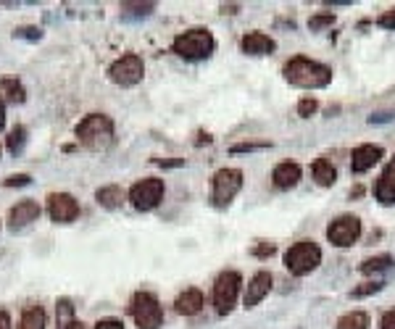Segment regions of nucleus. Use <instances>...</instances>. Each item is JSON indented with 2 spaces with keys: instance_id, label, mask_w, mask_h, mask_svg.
Segmentation results:
<instances>
[{
  "instance_id": "c85d7f7f",
  "label": "nucleus",
  "mask_w": 395,
  "mask_h": 329,
  "mask_svg": "<svg viewBox=\"0 0 395 329\" xmlns=\"http://www.w3.org/2000/svg\"><path fill=\"white\" fill-rule=\"evenodd\" d=\"M13 37L16 40H40L43 37V29H37V27H18V29H13Z\"/></svg>"
},
{
  "instance_id": "f8f14e48",
  "label": "nucleus",
  "mask_w": 395,
  "mask_h": 329,
  "mask_svg": "<svg viewBox=\"0 0 395 329\" xmlns=\"http://www.w3.org/2000/svg\"><path fill=\"white\" fill-rule=\"evenodd\" d=\"M40 214H43V208H40L37 200H29V198L27 200H18L16 205H11V211H9V230L11 232L24 230V227H29L32 222H37Z\"/></svg>"
},
{
  "instance_id": "ddd939ff",
  "label": "nucleus",
  "mask_w": 395,
  "mask_h": 329,
  "mask_svg": "<svg viewBox=\"0 0 395 329\" xmlns=\"http://www.w3.org/2000/svg\"><path fill=\"white\" fill-rule=\"evenodd\" d=\"M382 158V148L379 145H359L353 156H350V171L353 174H364V171L374 169V163Z\"/></svg>"
},
{
  "instance_id": "f3484780",
  "label": "nucleus",
  "mask_w": 395,
  "mask_h": 329,
  "mask_svg": "<svg viewBox=\"0 0 395 329\" xmlns=\"http://www.w3.org/2000/svg\"><path fill=\"white\" fill-rule=\"evenodd\" d=\"M240 48H243V53L248 55H266L271 53L277 45L271 40L269 35H264V32H248V35L240 40Z\"/></svg>"
},
{
  "instance_id": "39448f33",
  "label": "nucleus",
  "mask_w": 395,
  "mask_h": 329,
  "mask_svg": "<svg viewBox=\"0 0 395 329\" xmlns=\"http://www.w3.org/2000/svg\"><path fill=\"white\" fill-rule=\"evenodd\" d=\"M129 311H132V319L140 329H158L163 324V306L158 303V298L153 293H140L132 298V306H129Z\"/></svg>"
},
{
  "instance_id": "ea45409f",
  "label": "nucleus",
  "mask_w": 395,
  "mask_h": 329,
  "mask_svg": "<svg viewBox=\"0 0 395 329\" xmlns=\"http://www.w3.org/2000/svg\"><path fill=\"white\" fill-rule=\"evenodd\" d=\"M6 126V103H3V98H0V129Z\"/></svg>"
},
{
  "instance_id": "7ed1b4c3",
  "label": "nucleus",
  "mask_w": 395,
  "mask_h": 329,
  "mask_svg": "<svg viewBox=\"0 0 395 329\" xmlns=\"http://www.w3.org/2000/svg\"><path fill=\"white\" fill-rule=\"evenodd\" d=\"M214 48H216L214 35L208 29H200V27L182 32L171 43V50L180 55V58H185V61H203V58H208V55L214 53Z\"/></svg>"
},
{
  "instance_id": "2eb2a0df",
  "label": "nucleus",
  "mask_w": 395,
  "mask_h": 329,
  "mask_svg": "<svg viewBox=\"0 0 395 329\" xmlns=\"http://www.w3.org/2000/svg\"><path fill=\"white\" fill-rule=\"evenodd\" d=\"M374 198H377L382 205L395 203V158L387 163L385 171H382V177L377 179V185H374Z\"/></svg>"
},
{
  "instance_id": "9d476101",
  "label": "nucleus",
  "mask_w": 395,
  "mask_h": 329,
  "mask_svg": "<svg viewBox=\"0 0 395 329\" xmlns=\"http://www.w3.org/2000/svg\"><path fill=\"white\" fill-rule=\"evenodd\" d=\"M361 237V222L359 216H340L327 227V240L332 242L335 248H350L353 242Z\"/></svg>"
},
{
  "instance_id": "cd10ccee",
  "label": "nucleus",
  "mask_w": 395,
  "mask_h": 329,
  "mask_svg": "<svg viewBox=\"0 0 395 329\" xmlns=\"http://www.w3.org/2000/svg\"><path fill=\"white\" fill-rule=\"evenodd\" d=\"M332 24H335L332 14H319V16H314L311 21H308V29H311V32H319V29L332 27Z\"/></svg>"
},
{
  "instance_id": "4c0bfd02",
  "label": "nucleus",
  "mask_w": 395,
  "mask_h": 329,
  "mask_svg": "<svg viewBox=\"0 0 395 329\" xmlns=\"http://www.w3.org/2000/svg\"><path fill=\"white\" fill-rule=\"evenodd\" d=\"M0 329H11V316H9V311H0Z\"/></svg>"
},
{
  "instance_id": "0eeeda50",
  "label": "nucleus",
  "mask_w": 395,
  "mask_h": 329,
  "mask_svg": "<svg viewBox=\"0 0 395 329\" xmlns=\"http://www.w3.org/2000/svg\"><path fill=\"white\" fill-rule=\"evenodd\" d=\"M240 287H243V276L237 271H222L216 276L214 282V308L219 316L232 311V306L237 303V295H240Z\"/></svg>"
},
{
  "instance_id": "7c9ffc66",
  "label": "nucleus",
  "mask_w": 395,
  "mask_h": 329,
  "mask_svg": "<svg viewBox=\"0 0 395 329\" xmlns=\"http://www.w3.org/2000/svg\"><path fill=\"white\" fill-rule=\"evenodd\" d=\"M316 108H319V103H316L314 98H303L301 103H298V114L303 116V119H308V116L316 114Z\"/></svg>"
},
{
  "instance_id": "4468645a",
  "label": "nucleus",
  "mask_w": 395,
  "mask_h": 329,
  "mask_svg": "<svg viewBox=\"0 0 395 329\" xmlns=\"http://www.w3.org/2000/svg\"><path fill=\"white\" fill-rule=\"evenodd\" d=\"M271 290V274L269 271H259V274L253 276L251 282H248V290H245V308H253V306H259Z\"/></svg>"
},
{
  "instance_id": "2f4dec72",
  "label": "nucleus",
  "mask_w": 395,
  "mask_h": 329,
  "mask_svg": "<svg viewBox=\"0 0 395 329\" xmlns=\"http://www.w3.org/2000/svg\"><path fill=\"white\" fill-rule=\"evenodd\" d=\"M29 182H32L29 174H11V177L3 179V185L6 187H24V185H29Z\"/></svg>"
},
{
  "instance_id": "6ab92c4d",
  "label": "nucleus",
  "mask_w": 395,
  "mask_h": 329,
  "mask_svg": "<svg viewBox=\"0 0 395 329\" xmlns=\"http://www.w3.org/2000/svg\"><path fill=\"white\" fill-rule=\"evenodd\" d=\"M55 319H58V327L55 329H85V324L74 316V303L69 298H58V303H55Z\"/></svg>"
},
{
  "instance_id": "a878e982",
  "label": "nucleus",
  "mask_w": 395,
  "mask_h": 329,
  "mask_svg": "<svg viewBox=\"0 0 395 329\" xmlns=\"http://www.w3.org/2000/svg\"><path fill=\"white\" fill-rule=\"evenodd\" d=\"M390 266H393V258L377 256V258H367V261L361 264V271H364V274H374V271H382V269H390Z\"/></svg>"
},
{
  "instance_id": "a211bd4d",
  "label": "nucleus",
  "mask_w": 395,
  "mask_h": 329,
  "mask_svg": "<svg viewBox=\"0 0 395 329\" xmlns=\"http://www.w3.org/2000/svg\"><path fill=\"white\" fill-rule=\"evenodd\" d=\"M203 306H206V301H203V293L200 290H195V287H190V290H185V293L174 301V308H177V313L180 316H195V313L203 311Z\"/></svg>"
},
{
  "instance_id": "bb28decb",
  "label": "nucleus",
  "mask_w": 395,
  "mask_h": 329,
  "mask_svg": "<svg viewBox=\"0 0 395 329\" xmlns=\"http://www.w3.org/2000/svg\"><path fill=\"white\" fill-rule=\"evenodd\" d=\"M24 143H27V129H24L21 124L13 126V129L9 132V151L13 153V156H16V153H21Z\"/></svg>"
},
{
  "instance_id": "f704fd0d",
  "label": "nucleus",
  "mask_w": 395,
  "mask_h": 329,
  "mask_svg": "<svg viewBox=\"0 0 395 329\" xmlns=\"http://www.w3.org/2000/svg\"><path fill=\"white\" fill-rule=\"evenodd\" d=\"M92 329H124V321L121 319H100Z\"/></svg>"
},
{
  "instance_id": "9b49d317",
  "label": "nucleus",
  "mask_w": 395,
  "mask_h": 329,
  "mask_svg": "<svg viewBox=\"0 0 395 329\" xmlns=\"http://www.w3.org/2000/svg\"><path fill=\"white\" fill-rule=\"evenodd\" d=\"M48 214L55 224H69L80 216V200L69 193H50L48 195Z\"/></svg>"
},
{
  "instance_id": "6e6552de",
  "label": "nucleus",
  "mask_w": 395,
  "mask_h": 329,
  "mask_svg": "<svg viewBox=\"0 0 395 329\" xmlns=\"http://www.w3.org/2000/svg\"><path fill=\"white\" fill-rule=\"evenodd\" d=\"M163 193H166V187H163V179H156V177H145L140 182L129 187V203L135 205L137 211H153L156 205L163 200Z\"/></svg>"
},
{
  "instance_id": "72a5a7b5",
  "label": "nucleus",
  "mask_w": 395,
  "mask_h": 329,
  "mask_svg": "<svg viewBox=\"0 0 395 329\" xmlns=\"http://www.w3.org/2000/svg\"><path fill=\"white\" fill-rule=\"evenodd\" d=\"M377 24H379L382 29H393V32H395V9L385 11V14H382V16L377 18Z\"/></svg>"
},
{
  "instance_id": "393cba45",
  "label": "nucleus",
  "mask_w": 395,
  "mask_h": 329,
  "mask_svg": "<svg viewBox=\"0 0 395 329\" xmlns=\"http://www.w3.org/2000/svg\"><path fill=\"white\" fill-rule=\"evenodd\" d=\"M153 3H121V16L124 18H140L153 14Z\"/></svg>"
},
{
  "instance_id": "e433bc0d",
  "label": "nucleus",
  "mask_w": 395,
  "mask_h": 329,
  "mask_svg": "<svg viewBox=\"0 0 395 329\" xmlns=\"http://www.w3.org/2000/svg\"><path fill=\"white\" fill-rule=\"evenodd\" d=\"M379 329H395V308L393 311H387L382 319H379Z\"/></svg>"
},
{
  "instance_id": "f03ea898",
  "label": "nucleus",
  "mask_w": 395,
  "mask_h": 329,
  "mask_svg": "<svg viewBox=\"0 0 395 329\" xmlns=\"http://www.w3.org/2000/svg\"><path fill=\"white\" fill-rule=\"evenodd\" d=\"M77 140L90 151H108L114 145V122L106 114L85 116L77 126Z\"/></svg>"
},
{
  "instance_id": "473e14b6",
  "label": "nucleus",
  "mask_w": 395,
  "mask_h": 329,
  "mask_svg": "<svg viewBox=\"0 0 395 329\" xmlns=\"http://www.w3.org/2000/svg\"><path fill=\"white\" fill-rule=\"evenodd\" d=\"M269 148V143H237L232 145V153H251V151H264Z\"/></svg>"
},
{
  "instance_id": "58836bf2",
  "label": "nucleus",
  "mask_w": 395,
  "mask_h": 329,
  "mask_svg": "<svg viewBox=\"0 0 395 329\" xmlns=\"http://www.w3.org/2000/svg\"><path fill=\"white\" fill-rule=\"evenodd\" d=\"M390 119H393V114H377V116H372L369 122H372V124H379V122H390Z\"/></svg>"
},
{
  "instance_id": "1a4fd4ad",
  "label": "nucleus",
  "mask_w": 395,
  "mask_h": 329,
  "mask_svg": "<svg viewBox=\"0 0 395 329\" xmlns=\"http://www.w3.org/2000/svg\"><path fill=\"white\" fill-rule=\"evenodd\" d=\"M143 74H145V63L137 53L121 55V58H117V61L111 63V69H108L111 82L119 85V87H135V85L143 82Z\"/></svg>"
},
{
  "instance_id": "c756f323",
  "label": "nucleus",
  "mask_w": 395,
  "mask_h": 329,
  "mask_svg": "<svg viewBox=\"0 0 395 329\" xmlns=\"http://www.w3.org/2000/svg\"><path fill=\"white\" fill-rule=\"evenodd\" d=\"M382 287H385L382 282H364L361 287L353 290V298H367V295H374V293H379Z\"/></svg>"
},
{
  "instance_id": "dca6fc26",
  "label": "nucleus",
  "mask_w": 395,
  "mask_h": 329,
  "mask_svg": "<svg viewBox=\"0 0 395 329\" xmlns=\"http://www.w3.org/2000/svg\"><path fill=\"white\" fill-rule=\"evenodd\" d=\"M271 182H274V187H279V190L296 187L298 182H301V166L293 163V161H282V163L274 166V171H271Z\"/></svg>"
},
{
  "instance_id": "aec40b11",
  "label": "nucleus",
  "mask_w": 395,
  "mask_h": 329,
  "mask_svg": "<svg viewBox=\"0 0 395 329\" xmlns=\"http://www.w3.org/2000/svg\"><path fill=\"white\" fill-rule=\"evenodd\" d=\"M0 98H3V103L9 100V103H24L27 100V90H24V85L18 80H11V77H6V80H0Z\"/></svg>"
},
{
  "instance_id": "412c9836",
  "label": "nucleus",
  "mask_w": 395,
  "mask_h": 329,
  "mask_svg": "<svg viewBox=\"0 0 395 329\" xmlns=\"http://www.w3.org/2000/svg\"><path fill=\"white\" fill-rule=\"evenodd\" d=\"M311 171H314V179L316 185L322 187H332L335 182H337V169L332 166V161L327 158H316L314 166H311Z\"/></svg>"
},
{
  "instance_id": "b1692460",
  "label": "nucleus",
  "mask_w": 395,
  "mask_h": 329,
  "mask_svg": "<svg viewBox=\"0 0 395 329\" xmlns=\"http://www.w3.org/2000/svg\"><path fill=\"white\" fill-rule=\"evenodd\" d=\"M335 329H369V316L364 311H350L337 319Z\"/></svg>"
},
{
  "instance_id": "20e7f679",
  "label": "nucleus",
  "mask_w": 395,
  "mask_h": 329,
  "mask_svg": "<svg viewBox=\"0 0 395 329\" xmlns=\"http://www.w3.org/2000/svg\"><path fill=\"white\" fill-rule=\"evenodd\" d=\"M322 264V248L314 240H301L296 245H290L285 253V266L293 276L311 274L316 266Z\"/></svg>"
},
{
  "instance_id": "f257e3e1",
  "label": "nucleus",
  "mask_w": 395,
  "mask_h": 329,
  "mask_svg": "<svg viewBox=\"0 0 395 329\" xmlns=\"http://www.w3.org/2000/svg\"><path fill=\"white\" fill-rule=\"evenodd\" d=\"M285 80L290 85H296V87L319 90L332 82V69L319 61H311L305 55H296V58H290L285 63Z\"/></svg>"
},
{
  "instance_id": "5701e85b",
  "label": "nucleus",
  "mask_w": 395,
  "mask_h": 329,
  "mask_svg": "<svg viewBox=\"0 0 395 329\" xmlns=\"http://www.w3.org/2000/svg\"><path fill=\"white\" fill-rule=\"evenodd\" d=\"M45 311L43 306H27L21 311V321H18V329H45Z\"/></svg>"
},
{
  "instance_id": "c9c22d12",
  "label": "nucleus",
  "mask_w": 395,
  "mask_h": 329,
  "mask_svg": "<svg viewBox=\"0 0 395 329\" xmlns=\"http://www.w3.org/2000/svg\"><path fill=\"white\" fill-rule=\"evenodd\" d=\"M271 253H274V245H271V242H261V245L253 248V256H259V258H266V256H271Z\"/></svg>"
},
{
  "instance_id": "4be33fe9",
  "label": "nucleus",
  "mask_w": 395,
  "mask_h": 329,
  "mask_svg": "<svg viewBox=\"0 0 395 329\" xmlns=\"http://www.w3.org/2000/svg\"><path fill=\"white\" fill-rule=\"evenodd\" d=\"M124 198H126V193L119 185H106L95 193V200H98L103 208H119V205L124 203Z\"/></svg>"
},
{
  "instance_id": "423d86ee",
  "label": "nucleus",
  "mask_w": 395,
  "mask_h": 329,
  "mask_svg": "<svg viewBox=\"0 0 395 329\" xmlns=\"http://www.w3.org/2000/svg\"><path fill=\"white\" fill-rule=\"evenodd\" d=\"M243 190V171L240 169H219L211 179V203L224 208Z\"/></svg>"
}]
</instances>
